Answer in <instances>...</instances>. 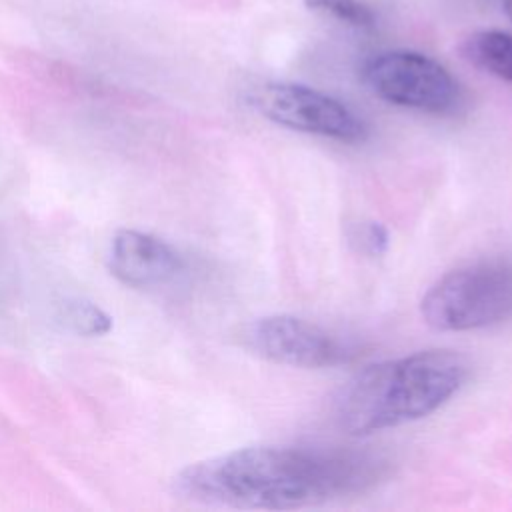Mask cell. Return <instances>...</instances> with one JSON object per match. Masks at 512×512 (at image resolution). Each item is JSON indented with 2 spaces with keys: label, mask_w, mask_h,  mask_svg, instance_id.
Segmentation results:
<instances>
[{
  "label": "cell",
  "mask_w": 512,
  "mask_h": 512,
  "mask_svg": "<svg viewBox=\"0 0 512 512\" xmlns=\"http://www.w3.org/2000/svg\"><path fill=\"white\" fill-rule=\"evenodd\" d=\"M386 474L380 456L302 446H246L186 466L180 496L228 508L294 510L362 494Z\"/></svg>",
  "instance_id": "6da1fadb"
},
{
  "label": "cell",
  "mask_w": 512,
  "mask_h": 512,
  "mask_svg": "<svg viewBox=\"0 0 512 512\" xmlns=\"http://www.w3.org/2000/svg\"><path fill=\"white\" fill-rule=\"evenodd\" d=\"M308 10L330 14L354 28H374L376 14L362 0H304Z\"/></svg>",
  "instance_id": "30bf717a"
},
{
  "label": "cell",
  "mask_w": 512,
  "mask_h": 512,
  "mask_svg": "<svg viewBox=\"0 0 512 512\" xmlns=\"http://www.w3.org/2000/svg\"><path fill=\"white\" fill-rule=\"evenodd\" d=\"M362 242L368 246L370 252L380 254V252L386 248L388 236H386V232H384L378 224H370V226L362 232Z\"/></svg>",
  "instance_id": "8fae6325"
},
{
  "label": "cell",
  "mask_w": 512,
  "mask_h": 512,
  "mask_svg": "<svg viewBox=\"0 0 512 512\" xmlns=\"http://www.w3.org/2000/svg\"><path fill=\"white\" fill-rule=\"evenodd\" d=\"M464 58L476 68L512 84V34L502 30H480L462 44Z\"/></svg>",
  "instance_id": "ba28073f"
},
{
  "label": "cell",
  "mask_w": 512,
  "mask_h": 512,
  "mask_svg": "<svg viewBox=\"0 0 512 512\" xmlns=\"http://www.w3.org/2000/svg\"><path fill=\"white\" fill-rule=\"evenodd\" d=\"M248 100L258 114L288 130L342 144H360L370 134V126L348 104L304 84L266 82Z\"/></svg>",
  "instance_id": "5b68a950"
},
{
  "label": "cell",
  "mask_w": 512,
  "mask_h": 512,
  "mask_svg": "<svg viewBox=\"0 0 512 512\" xmlns=\"http://www.w3.org/2000/svg\"><path fill=\"white\" fill-rule=\"evenodd\" d=\"M502 8H504L506 16L512 20V0H502Z\"/></svg>",
  "instance_id": "7c38bea8"
},
{
  "label": "cell",
  "mask_w": 512,
  "mask_h": 512,
  "mask_svg": "<svg viewBox=\"0 0 512 512\" xmlns=\"http://www.w3.org/2000/svg\"><path fill=\"white\" fill-rule=\"evenodd\" d=\"M246 348L274 364L292 368H332L356 358L358 348L324 326L290 316L272 314L244 326Z\"/></svg>",
  "instance_id": "8992f818"
},
{
  "label": "cell",
  "mask_w": 512,
  "mask_h": 512,
  "mask_svg": "<svg viewBox=\"0 0 512 512\" xmlns=\"http://www.w3.org/2000/svg\"><path fill=\"white\" fill-rule=\"evenodd\" d=\"M62 324L80 336H102L112 328L110 316L94 302L72 298L60 306Z\"/></svg>",
  "instance_id": "9c48e42d"
},
{
  "label": "cell",
  "mask_w": 512,
  "mask_h": 512,
  "mask_svg": "<svg viewBox=\"0 0 512 512\" xmlns=\"http://www.w3.org/2000/svg\"><path fill=\"white\" fill-rule=\"evenodd\" d=\"M108 264L118 280L138 288L166 284L184 268L182 256L168 242L138 230L114 234Z\"/></svg>",
  "instance_id": "52a82bcc"
},
{
  "label": "cell",
  "mask_w": 512,
  "mask_h": 512,
  "mask_svg": "<svg viewBox=\"0 0 512 512\" xmlns=\"http://www.w3.org/2000/svg\"><path fill=\"white\" fill-rule=\"evenodd\" d=\"M362 82L384 102L432 114L452 116L464 106L458 80L434 58L412 50H388L362 62Z\"/></svg>",
  "instance_id": "277c9868"
},
{
  "label": "cell",
  "mask_w": 512,
  "mask_h": 512,
  "mask_svg": "<svg viewBox=\"0 0 512 512\" xmlns=\"http://www.w3.org/2000/svg\"><path fill=\"white\" fill-rule=\"evenodd\" d=\"M470 376L454 350H420L358 370L334 400V420L350 436H368L430 416Z\"/></svg>",
  "instance_id": "7a4b0ae2"
},
{
  "label": "cell",
  "mask_w": 512,
  "mask_h": 512,
  "mask_svg": "<svg viewBox=\"0 0 512 512\" xmlns=\"http://www.w3.org/2000/svg\"><path fill=\"white\" fill-rule=\"evenodd\" d=\"M424 322L440 332H466L512 318V262L480 260L440 276L422 296Z\"/></svg>",
  "instance_id": "3957f363"
}]
</instances>
